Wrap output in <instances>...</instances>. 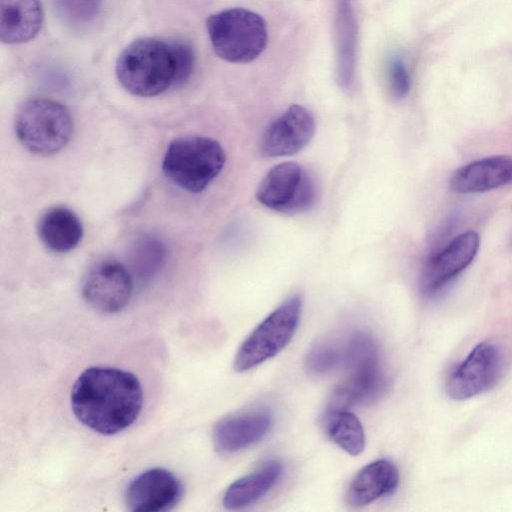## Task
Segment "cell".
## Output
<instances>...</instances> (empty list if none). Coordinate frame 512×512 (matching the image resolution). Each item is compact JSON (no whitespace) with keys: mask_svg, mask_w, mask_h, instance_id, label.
Wrapping results in <instances>:
<instances>
[{"mask_svg":"<svg viewBox=\"0 0 512 512\" xmlns=\"http://www.w3.org/2000/svg\"><path fill=\"white\" fill-rule=\"evenodd\" d=\"M71 408L84 426L102 435L117 434L131 426L143 405V391L131 372L92 366L76 379Z\"/></svg>","mask_w":512,"mask_h":512,"instance_id":"1","label":"cell"},{"mask_svg":"<svg viewBox=\"0 0 512 512\" xmlns=\"http://www.w3.org/2000/svg\"><path fill=\"white\" fill-rule=\"evenodd\" d=\"M195 66L193 48L181 40L144 37L119 55L115 72L122 87L133 95L152 97L185 84Z\"/></svg>","mask_w":512,"mask_h":512,"instance_id":"2","label":"cell"},{"mask_svg":"<svg viewBox=\"0 0 512 512\" xmlns=\"http://www.w3.org/2000/svg\"><path fill=\"white\" fill-rule=\"evenodd\" d=\"M343 363L346 377L334 390L328 410L370 403L385 392L387 380L381 369L379 348L370 335L360 332L350 338Z\"/></svg>","mask_w":512,"mask_h":512,"instance_id":"3","label":"cell"},{"mask_svg":"<svg viewBox=\"0 0 512 512\" xmlns=\"http://www.w3.org/2000/svg\"><path fill=\"white\" fill-rule=\"evenodd\" d=\"M206 29L215 53L230 63L252 62L268 43L266 21L246 8H228L211 14Z\"/></svg>","mask_w":512,"mask_h":512,"instance_id":"4","label":"cell"},{"mask_svg":"<svg viewBox=\"0 0 512 512\" xmlns=\"http://www.w3.org/2000/svg\"><path fill=\"white\" fill-rule=\"evenodd\" d=\"M225 161V152L216 140L204 136H186L168 145L162 169L179 188L200 193L220 174Z\"/></svg>","mask_w":512,"mask_h":512,"instance_id":"5","label":"cell"},{"mask_svg":"<svg viewBox=\"0 0 512 512\" xmlns=\"http://www.w3.org/2000/svg\"><path fill=\"white\" fill-rule=\"evenodd\" d=\"M73 132L68 109L52 99L33 98L26 101L15 117V133L28 151L48 156L62 150Z\"/></svg>","mask_w":512,"mask_h":512,"instance_id":"6","label":"cell"},{"mask_svg":"<svg viewBox=\"0 0 512 512\" xmlns=\"http://www.w3.org/2000/svg\"><path fill=\"white\" fill-rule=\"evenodd\" d=\"M302 301L293 295L273 310L239 347L233 367L245 372L273 358L294 336L301 316Z\"/></svg>","mask_w":512,"mask_h":512,"instance_id":"7","label":"cell"},{"mask_svg":"<svg viewBox=\"0 0 512 512\" xmlns=\"http://www.w3.org/2000/svg\"><path fill=\"white\" fill-rule=\"evenodd\" d=\"M255 195L269 209L285 213L302 212L313 205L316 186L298 163L284 162L265 174Z\"/></svg>","mask_w":512,"mask_h":512,"instance_id":"8","label":"cell"},{"mask_svg":"<svg viewBox=\"0 0 512 512\" xmlns=\"http://www.w3.org/2000/svg\"><path fill=\"white\" fill-rule=\"evenodd\" d=\"M133 292V278L130 270L116 260L95 263L87 272L82 283V295L95 310L114 314L123 310Z\"/></svg>","mask_w":512,"mask_h":512,"instance_id":"9","label":"cell"},{"mask_svg":"<svg viewBox=\"0 0 512 512\" xmlns=\"http://www.w3.org/2000/svg\"><path fill=\"white\" fill-rule=\"evenodd\" d=\"M502 358L496 345L477 344L450 373L446 392L454 400H466L491 388L501 372Z\"/></svg>","mask_w":512,"mask_h":512,"instance_id":"10","label":"cell"},{"mask_svg":"<svg viewBox=\"0 0 512 512\" xmlns=\"http://www.w3.org/2000/svg\"><path fill=\"white\" fill-rule=\"evenodd\" d=\"M480 246L479 235L466 231L453 238L426 261L420 279L421 291L432 296L443 289L474 260Z\"/></svg>","mask_w":512,"mask_h":512,"instance_id":"11","label":"cell"},{"mask_svg":"<svg viewBox=\"0 0 512 512\" xmlns=\"http://www.w3.org/2000/svg\"><path fill=\"white\" fill-rule=\"evenodd\" d=\"M183 495L181 481L164 468H150L134 477L125 489L127 508L134 512H163L174 508Z\"/></svg>","mask_w":512,"mask_h":512,"instance_id":"12","label":"cell"},{"mask_svg":"<svg viewBox=\"0 0 512 512\" xmlns=\"http://www.w3.org/2000/svg\"><path fill=\"white\" fill-rule=\"evenodd\" d=\"M315 127L313 114L293 104L267 126L260 140V153L269 158L296 154L310 142Z\"/></svg>","mask_w":512,"mask_h":512,"instance_id":"13","label":"cell"},{"mask_svg":"<svg viewBox=\"0 0 512 512\" xmlns=\"http://www.w3.org/2000/svg\"><path fill=\"white\" fill-rule=\"evenodd\" d=\"M272 426L273 416L265 409L230 415L215 424L213 444L219 453H236L261 441Z\"/></svg>","mask_w":512,"mask_h":512,"instance_id":"14","label":"cell"},{"mask_svg":"<svg viewBox=\"0 0 512 512\" xmlns=\"http://www.w3.org/2000/svg\"><path fill=\"white\" fill-rule=\"evenodd\" d=\"M512 183V156L497 155L470 162L455 171L450 188L460 194L479 193Z\"/></svg>","mask_w":512,"mask_h":512,"instance_id":"15","label":"cell"},{"mask_svg":"<svg viewBox=\"0 0 512 512\" xmlns=\"http://www.w3.org/2000/svg\"><path fill=\"white\" fill-rule=\"evenodd\" d=\"M334 39L336 79L343 89L352 87L357 62L358 26L352 0H335Z\"/></svg>","mask_w":512,"mask_h":512,"instance_id":"16","label":"cell"},{"mask_svg":"<svg viewBox=\"0 0 512 512\" xmlns=\"http://www.w3.org/2000/svg\"><path fill=\"white\" fill-rule=\"evenodd\" d=\"M399 471L393 462L379 459L367 464L353 478L348 501L354 507L366 506L392 494L399 485Z\"/></svg>","mask_w":512,"mask_h":512,"instance_id":"17","label":"cell"},{"mask_svg":"<svg viewBox=\"0 0 512 512\" xmlns=\"http://www.w3.org/2000/svg\"><path fill=\"white\" fill-rule=\"evenodd\" d=\"M42 23L39 0H0V39L3 43L20 44L32 40Z\"/></svg>","mask_w":512,"mask_h":512,"instance_id":"18","label":"cell"},{"mask_svg":"<svg viewBox=\"0 0 512 512\" xmlns=\"http://www.w3.org/2000/svg\"><path fill=\"white\" fill-rule=\"evenodd\" d=\"M282 473L283 465L280 461L269 460L263 463L226 489L223 506L229 510H238L255 503L275 486Z\"/></svg>","mask_w":512,"mask_h":512,"instance_id":"19","label":"cell"},{"mask_svg":"<svg viewBox=\"0 0 512 512\" xmlns=\"http://www.w3.org/2000/svg\"><path fill=\"white\" fill-rule=\"evenodd\" d=\"M37 232L41 242L51 251L65 253L81 241L83 227L79 217L69 208L56 206L42 214Z\"/></svg>","mask_w":512,"mask_h":512,"instance_id":"20","label":"cell"},{"mask_svg":"<svg viewBox=\"0 0 512 512\" xmlns=\"http://www.w3.org/2000/svg\"><path fill=\"white\" fill-rule=\"evenodd\" d=\"M325 429L329 438L346 453L356 456L365 448V432L358 417L349 409L328 410Z\"/></svg>","mask_w":512,"mask_h":512,"instance_id":"21","label":"cell"},{"mask_svg":"<svg viewBox=\"0 0 512 512\" xmlns=\"http://www.w3.org/2000/svg\"><path fill=\"white\" fill-rule=\"evenodd\" d=\"M132 271L141 277L153 275L162 266L165 259V248L162 242L152 236L140 237L131 250Z\"/></svg>","mask_w":512,"mask_h":512,"instance_id":"22","label":"cell"},{"mask_svg":"<svg viewBox=\"0 0 512 512\" xmlns=\"http://www.w3.org/2000/svg\"><path fill=\"white\" fill-rule=\"evenodd\" d=\"M344 349L334 342L320 340L313 344L305 357V368L312 376H323L332 372L343 362Z\"/></svg>","mask_w":512,"mask_h":512,"instance_id":"23","label":"cell"},{"mask_svg":"<svg viewBox=\"0 0 512 512\" xmlns=\"http://www.w3.org/2000/svg\"><path fill=\"white\" fill-rule=\"evenodd\" d=\"M60 18L72 27L92 24L101 14L103 0H54Z\"/></svg>","mask_w":512,"mask_h":512,"instance_id":"24","label":"cell"},{"mask_svg":"<svg viewBox=\"0 0 512 512\" xmlns=\"http://www.w3.org/2000/svg\"><path fill=\"white\" fill-rule=\"evenodd\" d=\"M387 81L390 93L396 99L406 97L410 91V74L399 56L391 57L387 64Z\"/></svg>","mask_w":512,"mask_h":512,"instance_id":"25","label":"cell"},{"mask_svg":"<svg viewBox=\"0 0 512 512\" xmlns=\"http://www.w3.org/2000/svg\"><path fill=\"white\" fill-rule=\"evenodd\" d=\"M510 244H511V247H512V236H511V241H510Z\"/></svg>","mask_w":512,"mask_h":512,"instance_id":"26","label":"cell"}]
</instances>
